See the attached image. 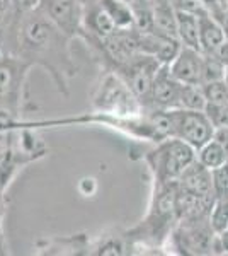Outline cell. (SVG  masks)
Returning a JSON list of instances; mask_svg holds the SVG:
<instances>
[{"label": "cell", "instance_id": "cell-1", "mask_svg": "<svg viewBox=\"0 0 228 256\" xmlns=\"http://www.w3.org/2000/svg\"><path fill=\"white\" fill-rule=\"evenodd\" d=\"M196 160V148L184 140L172 137L148 156V162L162 184L177 183L182 172Z\"/></svg>", "mask_w": 228, "mask_h": 256}, {"label": "cell", "instance_id": "cell-2", "mask_svg": "<svg viewBox=\"0 0 228 256\" xmlns=\"http://www.w3.org/2000/svg\"><path fill=\"white\" fill-rule=\"evenodd\" d=\"M169 113L174 125V137L188 142L196 150L213 138L215 126L205 111L172 108Z\"/></svg>", "mask_w": 228, "mask_h": 256}, {"label": "cell", "instance_id": "cell-3", "mask_svg": "<svg viewBox=\"0 0 228 256\" xmlns=\"http://www.w3.org/2000/svg\"><path fill=\"white\" fill-rule=\"evenodd\" d=\"M26 67L15 58H0V110L9 113L17 110Z\"/></svg>", "mask_w": 228, "mask_h": 256}, {"label": "cell", "instance_id": "cell-4", "mask_svg": "<svg viewBox=\"0 0 228 256\" xmlns=\"http://www.w3.org/2000/svg\"><path fill=\"white\" fill-rule=\"evenodd\" d=\"M215 229L211 226H205L203 218H194V220H184L176 234L179 248L184 253L191 254H205L213 253V241H215Z\"/></svg>", "mask_w": 228, "mask_h": 256}, {"label": "cell", "instance_id": "cell-5", "mask_svg": "<svg viewBox=\"0 0 228 256\" xmlns=\"http://www.w3.org/2000/svg\"><path fill=\"white\" fill-rule=\"evenodd\" d=\"M169 70L181 84H201L203 52L182 44L176 58L169 64Z\"/></svg>", "mask_w": 228, "mask_h": 256}, {"label": "cell", "instance_id": "cell-6", "mask_svg": "<svg viewBox=\"0 0 228 256\" xmlns=\"http://www.w3.org/2000/svg\"><path fill=\"white\" fill-rule=\"evenodd\" d=\"M181 88L182 84L171 74L169 65H160L153 79L150 98L162 108H179Z\"/></svg>", "mask_w": 228, "mask_h": 256}, {"label": "cell", "instance_id": "cell-7", "mask_svg": "<svg viewBox=\"0 0 228 256\" xmlns=\"http://www.w3.org/2000/svg\"><path fill=\"white\" fill-rule=\"evenodd\" d=\"M43 10L67 36L78 30L80 10L77 0H43Z\"/></svg>", "mask_w": 228, "mask_h": 256}, {"label": "cell", "instance_id": "cell-8", "mask_svg": "<svg viewBox=\"0 0 228 256\" xmlns=\"http://www.w3.org/2000/svg\"><path fill=\"white\" fill-rule=\"evenodd\" d=\"M177 186L188 193L200 196H215L213 193V180H211V169L198 160H194L191 166L182 172V176L177 181Z\"/></svg>", "mask_w": 228, "mask_h": 256}, {"label": "cell", "instance_id": "cell-9", "mask_svg": "<svg viewBox=\"0 0 228 256\" xmlns=\"http://www.w3.org/2000/svg\"><path fill=\"white\" fill-rule=\"evenodd\" d=\"M227 40L222 24L206 9L200 12V43L203 53H211L222 41Z\"/></svg>", "mask_w": 228, "mask_h": 256}, {"label": "cell", "instance_id": "cell-10", "mask_svg": "<svg viewBox=\"0 0 228 256\" xmlns=\"http://www.w3.org/2000/svg\"><path fill=\"white\" fill-rule=\"evenodd\" d=\"M177 18V38L184 46L196 48L201 52L200 43V14L191 10L176 9Z\"/></svg>", "mask_w": 228, "mask_h": 256}, {"label": "cell", "instance_id": "cell-11", "mask_svg": "<svg viewBox=\"0 0 228 256\" xmlns=\"http://www.w3.org/2000/svg\"><path fill=\"white\" fill-rule=\"evenodd\" d=\"M160 68L159 60L155 56H147V60L143 64L136 65L133 68V74H131V88L138 96H150L152 92V86H153V79H155L157 70Z\"/></svg>", "mask_w": 228, "mask_h": 256}, {"label": "cell", "instance_id": "cell-12", "mask_svg": "<svg viewBox=\"0 0 228 256\" xmlns=\"http://www.w3.org/2000/svg\"><path fill=\"white\" fill-rule=\"evenodd\" d=\"M153 30H155L157 32H160V34L177 38L176 7L171 6L169 2L157 4L155 9H153Z\"/></svg>", "mask_w": 228, "mask_h": 256}, {"label": "cell", "instance_id": "cell-13", "mask_svg": "<svg viewBox=\"0 0 228 256\" xmlns=\"http://www.w3.org/2000/svg\"><path fill=\"white\" fill-rule=\"evenodd\" d=\"M99 4L109 14V18L114 20L118 30H128V28L135 26L133 9L124 0H101Z\"/></svg>", "mask_w": 228, "mask_h": 256}, {"label": "cell", "instance_id": "cell-14", "mask_svg": "<svg viewBox=\"0 0 228 256\" xmlns=\"http://www.w3.org/2000/svg\"><path fill=\"white\" fill-rule=\"evenodd\" d=\"M196 158L203 166H206L208 169H217L228 162V154L225 152V148L220 146L215 138H211L201 148H198Z\"/></svg>", "mask_w": 228, "mask_h": 256}, {"label": "cell", "instance_id": "cell-15", "mask_svg": "<svg viewBox=\"0 0 228 256\" xmlns=\"http://www.w3.org/2000/svg\"><path fill=\"white\" fill-rule=\"evenodd\" d=\"M206 96L201 84H182L181 96H179V108L193 110V111H205Z\"/></svg>", "mask_w": 228, "mask_h": 256}, {"label": "cell", "instance_id": "cell-16", "mask_svg": "<svg viewBox=\"0 0 228 256\" xmlns=\"http://www.w3.org/2000/svg\"><path fill=\"white\" fill-rule=\"evenodd\" d=\"M89 19H90L89 26L92 28L99 36H102V38H109V36H113L114 31L118 30L114 20L109 18V14H107L104 9H102L101 4L90 12Z\"/></svg>", "mask_w": 228, "mask_h": 256}, {"label": "cell", "instance_id": "cell-17", "mask_svg": "<svg viewBox=\"0 0 228 256\" xmlns=\"http://www.w3.org/2000/svg\"><path fill=\"white\" fill-rule=\"evenodd\" d=\"M227 74V67L215 58L210 53H203V74H201V86L208 82L223 80Z\"/></svg>", "mask_w": 228, "mask_h": 256}, {"label": "cell", "instance_id": "cell-18", "mask_svg": "<svg viewBox=\"0 0 228 256\" xmlns=\"http://www.w3.org/2000/svg\"><path fill=\"white\" fill-rule=\"evenodd\" d=\"M203 90H205V96L208 102H213V104H228V84L225 82V79L203 84Z\"/></svg>", "mask_w": 228, "mask_h": 256}, {"label": "cell", "instance_id": "cell-19", "mask_svg": "<svg viewBox=\"0 0 228 256\" xmlns=\"http://www.w3.org/2000/svg\"><path fill=\"white\" fill-rule=\"evenodd\" d=\"M211 180H213L215 200H227L228 198V162L217 169H211Z\"/></svg>", "mask_w": 228, "mask_h": 256}, {"label": "cell", "instance_id": "cell-20", "mask_svg": "<svg viewBox=\"0 0 228 256\" xmlns=\"http://www.w3.org/2000/svg\"><path fill=\"white\" fill-rule=\"evenodd\" d=\"M210 222L215 232H222V230L228 229V198L227 200H215L210 214Z\"/></svg>", "mask_w": 228, "mask_h": 256}, {"label": "cell", "instance_id": "cell-21", "mask_svg": "<svg viewBox=\"0 0 228 256\" xmlns=\"http://www.w3.org/2000/svg\"><path fill=\"white\" fill-rule=\"evenodd\" d=\"M205 113L208 114L210 122L215 128H225L228 126V104H213L208 102L205 108Z\"/></svg>", "mask_w": 228, "mask_h": 256}, {"label": "cell", "instance_id": "cell-22", "mask_svg": "<svg viewBox=\"0 0 228 256\" xmlns=\"http://www.w3.org/2000/svg\"><path fill=\"white\" fill-rule=\"evenodd\" d=\"M10 4L19 14H29V12L38 9L43 4V0H10Z\"/></svg>", "mask_w": 228, "mask_h": 256}, {"label": "cell", "instance_id": "cell-23", "mask_svg": "<svg viewBox=\"0 0 228 256\" xmlns=\"http://www.w3.org/2000/svg\"><path fill=\"white\" fill-rule=\"evenodd\" d=\"M210 55H213L215 58H217L218 62H222V64L228 68V38L225 41H222V43H220L218 46L210 53Z\"/></svg>", "mask_w": 228, "mask_h": 256}, {"label": "cell", "instance_id": "cell-24", "mask_svg": "<svg viewBox=\"0 0 228 256\" xmlns=\"http://www.w3.org/2000/svg\"><path fill=\"white\" fill-rule=\"evenodd\" d=\"M213 138L225 148V152L228 154V126L225 128H215V134H213Z\"/></svg>", "mask_w": 228, "mask_h": 256}, {"label": "cell", "instance_id": "cell-25", "mask_svg": "<svg viewBox=\"0 0 228 256\" xmlns=\"http://www.w3.org/2000/svg\"><path fill=\"white\" fill-rule=\"evenodd\" d=\"M205 6L211 7H220V6H228V0H201Z\"/></svg>", "mask_w": 228, "mask_h": 256}, {"label": "cell", "instance_id": "cell-26", "mask_svg": "<svg viewBox=\"0 0 228 256\" xmlns=\"http://www.w3.org/2000/svg\"><path fill=\"white\" fill-rule=\"evenodd\" d=\"M9 4H10V0H0V14L7 9V6H9Z\"/></svg>", "mask_w": 228, "mask_h": 256}, {"label": "cell", "instance_id": "cell-27", "mask_svg": "<svg viewBox=\"0 0 228 256\" xmlns=\"http://www.w3.org/2000/svg\"><path fill=\"white\" fill-rule=\"evenodd\" d=\"M225 82L228 84V68H227V74H225Z\"/></svg>", "mask_w": 228, "mask_h": 256}, {"label": "cell", "instance_id": "cell-28", "mask_svg": "<svg viewBox=\"0 0 228 256\" xmlns=\"http://www.w3.org/2000/svg\"><path fill=\"white\" fill-rule=\"evenodd\" d=\"M0 250H2V244H0Z\"/></svg>", "mask_w": 228, "mask_h": 256}, {"label": "cell", "instance_id": "cell-29", "mask_svg": "<svg viewBox=\"0 0 228 256\" xmlns=\"http://www.w3.org/2000/svg\"><path fill=\"white\" fill-rule=\"evenodd\" d=\"M0 244H2V242H0Z\"/></svg>", "mask_w": 228, "mask_h": 256}]
</instances>
